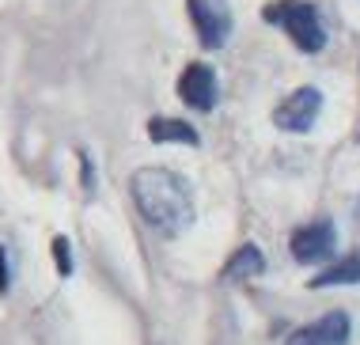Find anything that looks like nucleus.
I'll return each mask as SVG.
<instances>
[{
    "instance_id": "1",
    "label": "nucleus",
    "mask_w": 360,
    "mask_h": 345,
    "mask_svg": "<svg viewBox=\"0 0 360 345\" xmlns=\"http://www.w3.org/2000/svg\"><path fill=\"white\" fill-rule=\"evenodd\" d=\"M133 205L160 235H182L193 224V190L167 167H141L129 179Z\"/></svg>"
},
{
    "instance_id": "2",
    "label": "nucleus",
    "mask_w": 360,
    "mask_h": 345,
    "mask_svg": "<svg viewBox=\"0 0 360 345\" xmlns=\"http://www.w3.org/2000/svg\"><path fill=\"white\" fill-rule=\"evenodd\" d=\"M266 19L285 27L292 34V42L304 49V54H319V49L326 46V31H323V23H319V12L307 0H285V4L266 8Z\"/></svg>"
},
{
    "instance_id": "3",
    "label": "nucleus",
    "mask_w": 360,
    "mask_h": 345,
    "mask_svg": "<svg viewBox=\"0 0 360 345\" xmlns=\"http://www.w3.org/2000/svg\"><path fill=\"white\" fill-rule=\"evenodd\" d=\"M190 23L205 49H220L231 34V4L228 0H186Z\"/></svg>"
},
{
    "instance_id": "4",
    "label": "nucleus",
    "mask_w": 360,
    "mask_h": 345,
    "mask_svg": "<svg viewBox=\"0 0 360 345\" xmlns=\"http://www.w3.org/2000/svg\"><path fill=\"white\" fill-rule=\"evenodd\" d=\"M292 258L304 262V265H319L326 258H334L338 251V228L330 220H315V224H304V228L292 232Z\"/></svg>"
},
{
    "instance_id": "5",
    "label": "nucleus",
    "mask_w": 360,
    "mask_h": 345,
    "mask_svg": "<svg viewBox=\"0 0 360 345\" xmlns=\"http://www.w3.org/2000/svg\"><path fill=\"white\" fill-rule=\"evenodd\" d=\"M319 111H323V95H319L315 87H300V92H292L288 99H281V106L274 111V122H277V130H285V133H307L311 125H315Z\"/></svg>"
},
{
    "instance_id": "6",
    "label": "nucleus",
    "mask_w": 360,
    "mask_h": 345,
    "mask_svg": "<svg viewBox=\"0 0 360 345\" xmlns=\"http://www.w3.org/2000/svg\"><path fill=\"white\" fill-rule=\"evenodd\" d=\"M179 99L193 111H212L217 106V73L201 61L186 65L179 76Z\"/></svg>"
},
{
    "instance_id": "7",
    "label": "nucleus",
    "mask_w": 360,
    "mask_h": 345,
    "mask_svg": "<svg viewBox=\"0 0 360 345\" xmlns=\"http://www.w3.org/2000/svg\"><path fill=\"white\" fill-rule=\"evenodd\" d=\"M349 341V315L345 311H326L323 319L292 330L285 345H345Z\"/></svg>"
},
{
    "instance_id": "8",
    "label": "nucleus",
    "mask_w": 360,
    "mask_h": 345,
    "mask_svg": "<svg viewBox=\"0 0 360 345\" xmlns=\"http://www.w3.org/2000/svg\"><path fill=\"white\" fill-rule=\"evenodd\" d=\"M148 137L155 144H190V148L201 144L198 130L186 125V122H179V118H152V122H148Z\"/></svg>"
},
{
    "instance_id": "9",
    "label": "nucleus",
    "mask_w": 360,
    "mask_h": 345,
    "mask_svg": "<svg viewBox=\"0 0 360 345\" xmlns=\"http://www.w3.org/2000/svg\"><path fill=\"white\" fill-rule=\"evenodd\" d=\"M262 270H266V254H262L255 243H243L228 258V265H224V281H250V277H258Z\"/></svg>"
},
{
    "instance_id": "10",
    "label": "nucleus",
    "mask_w": 360,
    "mask_h": 345,
    "mask_svg": "<svg viewBox=\"0 0 360 345\" xmlns=\"http://www.w3.org/2000/svg\"><path fill=\"white\" fill-rule=\"evenodd\" d=\"M360 281V251L349 254V258L326 265L319 277H311V289H330V284H356Z\"/></svg>"
},
{
    "instance_id": "11",
    "label": "nucleus",
    "mask_w": 360,
    "mask_h": 345,
    "mask_svg": "<svg viewBox=\"0 0 360 345\" xmlns=\"http://www.w3.org/2000/svg\"><path fill=\"white\" fill-rule=\"evenodd\" d=\"M53 258H57V273L69 277V273H72V251H69V239H65V235H57V239H53Z\"/></svg>"
},
{
    "instance_id": "12",
    "label": "nucleus",
    "mask_w": 360,
    "mask_h": 345,
    "mask_svg": "<svg viewBox=\"0 0 360 345\" xmlns=\"http://www.w3.org/2000/svg\"><path fill=\"white\" fill-rule=\"evenodd\" d=\"M12 284V273H8V258H4V246H0V292H8Z\"/></svg>"
}]
</instances>
